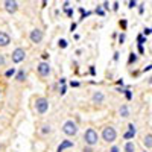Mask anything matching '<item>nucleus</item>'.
<instances>
[{
  "instance_id": "obj_13",
  "label": "nucleus",
  "mask_w": 152,
  "mask_h": 152,
  "mask_svg": "<svg viewBox=\"0 0 152 152\" xmlns=\"http://www.w3.org/2000/svg\"><path fill=\"white\" fill-rule=\"evenodd\" d=\"M11 44V35L0 31V47H8Z\"/></svg>"
},
{
  "instance_id": "obj_12",
  "label": "nucleus",
  "mask_w": 152,
  "mask_h": 152,
  "mask_svg": "<svg viewBox=\"0 0 152 152\" xmlns=\"http://www.w3.org/2000/svg\"><path fill=\"white\" fill-rule=\"evenodd\" d=\"M52 132H53V128L50 123H43L40 128H38V134L41 137H49V135H52Z\"/></svg>"
},
{
  "instance_id": "obj_37",
  "label": "nucleus",
  "mask_w": 152,
  "mask_h": 152,
  "mask_svg": "<svg viewBox=\"0 0 152 152\" xmlns=\"http://www.w3.org/2000/svg\"><path fill=\"white\" fill-rule=\"evenodd\" d=\"M149 70H152V64H148L146 67H143V69H142V73H146V72H149Z\"/></svg>"
},
{
  "instance_id": "obj_3",
  "label": "nucleus",
  "mask_w": 152,
  "mask_h": 152,
  "mask_svg": "<svg viewBox=\"0 0 152 152\" xmlns=\"http://www.w3.org/2000/svg\"><path fill=\"white\" fill-rule=\"evenodd\" d=\"M61 131L64 132V135H67V137H75V135H78V132H79V126H78V123H76L75 120L69 119V120H66L64 123H62Z\"/></svg>"
},
{
  "instance_id": "obj_6",
  "label": "nucleus",
  "mask_w": 152,
  "mask_h": 152,
  "mask_svg": "<svg viewBox=\"0 0 152 152\" xmlns=\"http://www.w3.org/2000/svg\"><path fill=\"white\" fill-rule=\"evenodd\" d=\"M24 59H26V50H24L23 47H15L14 50H12V53H11L12 64H20V62H23Z\"/></svg>"
},
{
  "instance_id": "obj_28",
  "label": "nucleus",
  "mask_w": 152,
  "mask_h": 152,
  "mask_svg": "<svg viewBox=\"0 0 152 152\" xmlns=\"http://www.w3.org/2000/svg\"><path fill=\"white\" fill-rule=\"evenodd\" d=\"M119 26L122 28V31H126V26H128V21H126L125 18H122V20L119 21Z\"/></svg>"
},
{
  "instance_id": "obj_16",
  "label": "nucleus",
  "mask_w": 152,
  "mask_h": 152,
  "mask_svg": "<svg viewBox=\"0 0 152 152\" xmlns=\"http://www.w3.org/2000/svg\"><path fill=\"white\" fill-rule=\"evenodd\" d=\"M123 152H137V145L134 142H126L123 145Z\"/></svg>"
},
{
  "instance_id": "obj_21",
  "label": "nucleus",
  "mask_w": 152,
  "mask_h": 152,
  "mask_svg": "<svg viewBox=\"0 0 152 152\" xmlns=\"http://www.w3.org/2000/svg\"><path fill=\"white\" fill-rule=\"evenodd\" d=\"M79 11H81V18H79V21H82V20H85V18H88L91 15V11H84V8H79Z\"/></svg>"
},
{
  "instance_id": "obj_18",
  "label": "nucleus",
  "mask_w": 152,
  "mask_h": 152,
  "mask_svg": "<svg viewBox=\"0 0 152 152\" xmlns=\"http://www.w3.org/2000/svg\"><path fill=\"white\" fill-rule=\"evenodd\" d=\"M137 62H138V55L135 52H129V55H128V66L137 64Z\"/></svg>"
},
{
  "instance_id": "obj_7",
  "label": "nucleus",
  "mask_w": 152,
  "mask_h": 152,
  "mask_svg": "<svg viewBox=\"0 0 152 152\" xmlns=\"http://www.w3.org/2000/svg\"><path fill=\"white\" fill-rule=\"evenodd\" d=\"M29 40H31V43H34V44L43 43V40H44V32H43L40 28H34V29L29 32Z\"/></svg>"
},
{
  "instance_id": "obj_1",
  "label": "nucleus",
  "mask_w": 152,
  "mask_h": 152,
  "mask_svg": "<svg viewBox=\"0 0 152 152\" xmlns=\"http://www.w3.org/2000/svg\"><path fill=\"white\" fill-rule=\"evenodd\" d=\"M117 129L114 128L113 125H105L102 126V131H100V140L107 145H114V142L117 140Z\"/></svg>"
},
{
  "instance_id": "obj_31",
  "label": "nucleus",
  "mask_w": 152,
  "mask_h": 152,
  "mask_svg": "<svg viewBox=\"0 0 152 152\" xmlns=\"http://www.w3.org/2000/svg\"><path fill=\"white\" fill-rule=\"evenodd\" d=\"M138 6V3L135 2V0H129V2H128V8L129 9H134V8H137Z\"/></svg>"
},
{
  "instance_id": "obj_40",
  "label": "nucleus",
  "mask_w": 152,
  "mask_h": 152,
  "mask_svg": "<svg viewBox=\"0 0 152 152\" xmlns=\"http://www.w3.org/2000/svg\"><path fill=\"white\" fill-rule=\"evenodd\" d=\"M88 73H90L91 76L96 75V69H94V66H90V70H88Z\"/></svg>"
},
{
  "instance_id": "obj_38",
  "label": "nucleus",
  "mask_w": 152,
  "mask_h": 152,
  "mask_svg": "<svg viewBox=\"0 0 152 152\" xmlns=\"http://www.w3.org/2000/svg\"><path fill=\"white\" fill-rule=\"evenodd\" d=\"M82 152H94V149H93V148H90V146H84Z\"/></svg>"
},
{
  "instance_id": "obj_33",
  "label": "nucleus",
  "mask_w": 152,
  "mask_h": 152,
  "mask_svg": "<svg viewBox=\"0 0 152 152\" xmlns=\"http://www.w3.org/2000/svg\"><path fill=\"white\" fill-rule=\"evenodd\" d=\"M138 14H145V3H140V5H138Z\"/></svg>"
},
{
  "instance_id": "obj_44",
  "label": "nucleus",
  "mask_w": 152,
  "mask_h": 152,
  "mask_svg": "<svg viewBox=\"0 0 152 152\" xmlns=\"http://www.w3.org/2000/svg\"><path fill=\"white\" fill-rule=\"evenodd\" d=\"M116 84H117L119 87H125V82H123V79H117V81H116Z\"/></svg>"
},
{
  "instance_id": "obj_32",
  "label": "nucleus",
  "mask_w": 152,
  "mask_h": 152,
  "mask_svg": "<svg viewBox=\"0 0 152 152\" xmlns=\"http://www.w3.org/2000/svg\"><path fill=\"white\" fill-rule=\"evenodd\" d=\"M142 34H143V35H145V37L148 38V35H151V34H152V29H151V28H145Z\"/></svg>"
},
{
  "instance_id": "obj_42",
  "label": "nucleus",
  "mask_w": 152,
  "mask_h": 152,
  "mask_svg": "<svg viewBox=\"0 0 152 152\" xmlns=\"http://www.w3.org/2000/svg\"><path fill=\"white\" fill-rule=\"evenodd\" d=\"M79 85H81V84H79L78 81H70V87H75V88H76V87H79Z\"/></svg>"
},
{
  "instance_id": "obj_19",
  "label": "nucleus",
  "mask_w": 152,
  "mask_h": 152,
  "mask_svg": "<svg viewBox=\"0 0 152 152\" xmlns=\"http://www.w3.org/2000/svg\"><path fill=\"white\" fill-rule=\"evenodd\" d=\"M17 69L15 67H9L6 72H5V78H12V76H14V78H15V75H17Z\"/></svg>"
},
{
  "instance_id": "obj_22",
  "label": "nucleus",
  "mask_w": 152,
  "mask_h": 152,
  "mask_svg": "<svg viewBox=\"0 0 152 152\" xmlns=\"http://www.w3.org/2000/svg\"><path fill=\"white\" fill-rule=\"evenodd\" d=\"M58 46H59V49H67L69 47V41L64 40V38H59V40H58Z\"/></svg>"
},
{
  "instance_id": "obj_41",
  "label": "nucleus",
  "mask_w": 152,
  "mask_h": 152,
  "mask_svg": "<svg viewBox=\"0 0 152 152\" xmlns=\"http://www.w3.org/2000/svg\"><path fill=\"white\" fill-rule=\"evenodd\" d=\"M119 58H120V53H119V52H114V56H113V61H116V62H117V61H119Z\"/></svg>"
},
{
  "instance_id": "obj_29",
  "label": "nucleus",
  "mask_w": 152,
  "mask_h": 152,
  "mask_svg": "<svg viewBox=\"0 0 152 152\" xmlns=\"http://www.w3.org/2000/svg\"><path fill=\"white\" fill-rule=\"evenodd\" d=\"M5 66H6V56L0 53V67H5Z\"/></svg>"
},
{
  "instance_id": "obj_25",
  "label": "nucleus",
  "mask_w": 152,
  "mask_h": 152,
  "mask_svg": "<svg viewBox=\"0 0 152 152\" xmlns=\"http://www.w3.org/2000/svg\"><path fill=\"white\" fill-rule=\"evenodd\" d=\"M125 97H126V100L132 99V91L129 90V87H126V90H125Z\"/></svg>"
},
{
  "instance_id": "obj_47",
  "label": "nucleus",
  "mask_w": 152,
  "mask_h": 152,
  "mask_svg": "<svg viewBox=\"0 0 152 152\" xmlns=\"http://www.w3.org/2000/svg\"><path fill=\"white\" fill-rule=\"evenodd\" d=\"M140 152H149V151H146V149H143V151H140Z\"/></svg>"
},
{
  "instance_id": "obj_2",
  "label": "nucleus",
  "mask_w": 152,
  "mask_h": 152,
  "mask_svg": "<svg viewBox=\"0 0 152 152\" xmlns=\"http://www.w3.org/2000/svg\"><path fill=\"white\" fill-rule=\"evenodd\" d=\"M100 140V134L94 129V128H87L84 135H82V142L85 146H90V148H94Z\"/></svg>"
},
{
  "instance_id": "obj_46",
  "label": "nucleus",
  "mask_w": 152,
  "mask_h": 152,
  "mask_svg": "<svg viewBox=\"0 0 152 152\" xmlns=\"http://www.w3.org/2000/svg\"><path fill=\"white\" fill-rule=\"evenodd\" d=\"M148 85H149V87H152V76H151V78L148 79Z\"/></svg>"
},
{
  "instance_id": "obj_39",
  "label": "nucleus",
  "mask_w": 152,
  "mask_h": 152,
  "mask_svg": "<svg viewBox=\"0 0 152 152\" xmlns=\"http://www.w3.org/2000/svg\"><path fill=\"white\" fill-rule=\"evenodd\" d=\"M113 11H114V12L119 11V2H114V3H113Z\"/></svg>"
},
{
  "instance_id": "obj_34",
  "label": "nucleus",
  "mask_w": 152,
  "mask_h": 152,
  "mask_svg": "<svg viewBox=\"0 0 152 152\" xmlns=\"http://www.w3.org/2000/svg\"><path fill=\"white\" fill-rule=\"evenodd\" d=\"M76 28H78V23H76V21H73V23L70 24V32L73 34V32L76 31Z\"/></svg>"
},
{
  "instance_id": "obj_20",
  "label": "nucleus",
  "mask_w": 152,
  "mask_h": 152,
  "mask_svg": "<svg viewBox=\"0 0 152 152\" xmlns=\"http://www.w3.org/2000/svg\"><path fill=\"white\" fill-rule=\"evenodd\" d=\"M145 43H148V38L143 34H138L137 35V46H143Z\"/></svg>"
},
{
  "instance_id": "obj_43",
  "label": "nucleus",
  "mask_w": 152,
  "mask_h": 152,
  "mask_svg": "<svg viewBox=\"0 0 152 152\" xmlns=\"http://www.w3.org/2000/svg\"><path fill=\"white\" fill-rule=\"evenodd\" d=\"M41 58H43V61L49 59V52H43V53H41Z\"/></svg>"
},
{
  "instance_id": "obj_9",
  "label": "nucleus",
  "mask_w": 152,
  "mask_h": 152,
  "mask_svg": "<svg viewBox=\"0 0 152 152\" xmlns=\"http://www.w3.org/2000/svg\"><path fill=\"white\" fill-rule=\"evenodd\" d=\"M3 9L11 15L15 14V12L18 11V2H15V0H5L3 2Z\"/></svg>"
},
{
  "instance_id": "obj_24",
  "label": "nucleus",
  "mask_w": 152,
  "mask_h": 152,
  "mask_svg": "<svg viewBox=\"0 0 152 152\" xmlns=\"http://www.w3.org/2000/svg\"><path fill=\"white\" fill-rule=\"evenodd\" d=\"M122 149H120V146L119 145H111L110 146V149L107 151V152H120Z\"/></svg>"
},
{
  "instance_id": "obj_4",
  "label": "nucleus",
  "mask_w": 152,
  "mask_h": 152,
  "mask_svg": "<svg viewBox=\"0 0 152 152\" xmlns=\"http://www.w3.org/2000/svg\"><path fill=\"white\" fill-rule=\"evenodd\" d=\"M34 110H35L37 114H40V116L46 114L49 111V99L44 97V96L35 97V100H34Z\"/></svg>"
},
{
  "instance_id": "obj_10",
  "label": "nucleus",
  "mask_w": 152,
  "mask_h": 152,
  "mask_svg": "<svg viewBox=\"0 0 152 152\" xmlns=\"http://www.w3.org/2000/svg\"><path fill=\"white\" fill-rule=\"evenodd\" d=\"M73 148H75V142L69 140V138H64V140H61V143L56 146L55 152H66L67 149H73Z\"/></svg>"
},
{
  "instance_id": "obj_48",
  "label": "nucleus",
  "mask_w": 152,
  "mask_h": 152,
  "mask_svg": "<svg viewBox=\"0 0 152 152\" xmlns=\"http://www.w3.org/2000/svg\"><path fill=\"white\" fill-rule=\"evenodd\" d=\"M0 96H2V87H0Z\"/></svg>"
},
{
  "instance_id": "obj_27",
  "label": "nucleus",
  "mask_w": 152,
  "mask_h": 152,
  "mask_svg": "<svg viewBox=\"0 0 152 152\" xmlns=\"http://www.w3.org/2000/svg\"><path fill=\"white\" fill-rule=\"evenodd\" d=\"M58 93H59V96H64V94L67 93V85H61V87L58 88Z\"/></svg>"
},
{
  "instance_id": "obj_45",
  "label": "nucleus",
  "mask_w": 152,
  "mask_h": 152,
  "mask_svg": "<svg viewBox=\"0 0 152 152\" xmlns=\"http://www.w3.org/2000/svg\"><path fill=\"white\" fill-rule=\"evenodd\" d=\"M137 49H138V53H140V55H143V53H145V49H143V46H137Z\"/></svg>"
},
{
  "instance_id": "obj_49",
  "label": "nucleus",
  "mask_w": 152,
  "mask_h": 152,
  "mask_svg": "<svg viewBox=\"0 0 152 152\" xmlns=\"http://www.w3.org/2000/svg\"><path fill=\"white\" fill-rule=\"evenodd\" d=\"M151 29H152V26H151Z\"/></svg>"
},
{
  "instance_id": "obj_11",
  "label": "nucleus",
  "mask_w": 152,
  "mask_h": 152,
  "mask_svg": "<svg viewBox=\"0 0 152 152\" xmlns=\"http://www.w3.org/2000/svg\"><path fill=\"white\" fill-rule=\"evenodd\" d=\"M104 102H105V93L104 91H93V94H91V104L102 105Z\"/></svg>"
},
{
  "instance_id": "obj_35",
  "label": "nucleus",
  "mask_w": 152,
  "mask_h": 152,
  "mask_svg": "<svg viewBox=\"0 0 152 152\" xmlns=\"http://www.w3.org/2000/svg\"><path fill=\"white\" fill-rule=\"evenodd\" d=\"M66 82H67L66 78H59V79H58V85H59V87H61V85H66Z\"/></svg>"
},
{
  "instance_id": "obj_36",
  "label": "nucleus",
  "mask_w": 152,
  "mask_h": 152,
  "mask_svg": "<svg viewBox=\"0 0 152 152\" xmlns=\"http://www.w3.org/2000/svg\"><path fill=\"white\" fill-rule=\"evenodd\" d=\"M102 8H104V11H110L111 8H110V2H104L102 3Z\"/></svg>"
},
{
  "instance_id": "obj_23",
  "label": "nucleus",
  "mask_w": 152,
  "mask_h": 152,
  "mask_svg": "<svg viewBox=\"0 0 152 152\" xmlns=\"http://www.w3.org/2000/svg\"><path fill=\"white\" fill-rule=\"evenodd\" d=\"M125 41H126V35H125V32H120L117 35V43L122 46V44H125Z\"/></svg>"
},
{
  "instance_id": "obj_14",
  "label": "nucleus",
  "mask_w": 152,
  "mask_h": 152,
  "mask_svg": "<svg viewBox=\"0 0 152 152\" xmlns=\"http://www.w3.org/2000/svg\"><path fill=\"white\" fill-rule=\"evenodd\" d=\"M142 143H143V146H145L146 151H151L152 149V132H148V134L143 135Z\"/></svg>"
},
{
  "instance_id": "obj_17",
  "label": "nucleus",
  "mask_w": 152,
  "mask_h": 152,
  "mask_svg": "<svg viewBox=\"0 0 152 152\" xmlns=\"http://www.w3.org/2000/svg\"><path fill=\"white\" fill-rule=\"evenodd\" d=\"M26 78H28V73L24 72V70H18L14 79H15L17 82H20V84H21V82H24V81H26Z\"/></svg>"
},
{
  "instance_id": "obj_15",
  "label": "nucleus",
  "mask_w": 152,
  "mask_h": 152,
  "mask_svg": "<svg viewBox=\"0 0 152 152\" xmlns=\"http://www.w3.org/2000/svg\"><path fill=\"white\" fill-rule=\"evenodd\" d=\"M119 117H122V119H128L129 117V107L126 104L119 107Z\"/></svg>"
},
{
  "instance_id": "obj_30",
  "label": "nucleus",
  "mask_w": 152,
  "mask_h": 152,
  "mask_svg": "<svg viewBox=\"0 0 152 152\" xmlns=\"http://www.w3.org/2000/svg\"><path fill=\"white\" fill-rule=\"evenodd\" d=\"M64 12H66V15H67L69 18H72V17H73V14H75V9H73V8H69V9H66Z\"/></svg>"
},
{
  "instance_id": "obj_8",
  "label": "nucleus",
  "mask_w": 152,
  "mask_h": 152,
  "mask_svg": "<svg viewBox=\"0 0 152 152\" xmlns=\"http://www.w3.org/2000/svg\"><path fill=\"white\" fill-rule=\"evenodd\" d=\"M137 135V126H135V123H132V122H129L128 125H126V131L123 132V140H126V142H132V138Z\"/></svg>"
},
{
  "instance_id": "obj_26",
  "label": "nucleus",
  "mask_w": 152,
  "mask_h": 152,
  "mask_svg": "<svg viewBox=\"0 0 152 152\" xmlns=\"http://www.w3.org/2000/svg\"><path fill=\"white\" fill-rule=\"evenodd\" d=\"M94 12H96L97 15H100V17H104V15H105V11H104V8H102V6H97V8L94 9Z\"/></svg>"
},
{
  "instance_id": "obj_5",
  "label": "nucleus",
  "mask_w": 152,
  "mask_h": 152,
  "mask_svg": "<svg viewBox=\"0 0 152 152\" xmlns=\"http://www.w3.org/2000/svg\"><path fill=\"white\" fill-rule=\"evenodd\" d=\"M37 73L40 78H49L50 73H52V67H50L49 61H40L37 64Z\"/></svg>"
}]
</instances>
